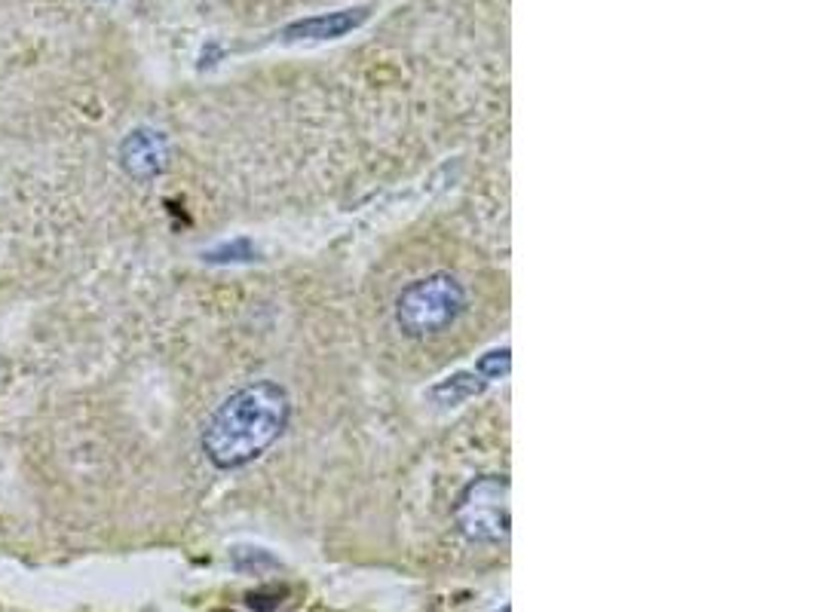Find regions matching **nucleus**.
<instances>
[{
  "label": "nucleus",
  "mask_w": 818,
  "mask_h": 612,
  "mask_svg": "<svg viewBox=\"0 0 818 612\" xmlns=\"http://www.w3.org/2000/svg\"><path fill=\"white\" fill-rule=\"evenodd\" d=\"M292 420L288 392L273 380H255L236 389L203 429V453L221 469H243L270 450Z\"/></svg>",
  "instance_id": "obj_1"
},
{
  "label": "nucleus",
  "mask_w": 818,
  "mask_h": 612,
  "mask_svg": "<svg viewBox=\"0 0 818 612\" xmlns=\"http://www.w3.org/2000/svg\"><path fill=\"white\" fill-rule=\"evenodd\" d=\"M466 310V288L451 273H429L396 300V322L405 337H436L448 331Z\"/></svg>",
  "instance_id": "obj_2"
},
{
  "label": "nucleus",
  "mask_w": 818,
  "mask_h": 612,
  "mask_svg": "<svg viewBox=\"0 0 818 612\" xmlns=\"http://www.w3.org/2000/svg\"><path fill=\"white\" fill-rule=\"evenodd\" d=\"M457 527L466 539L497 545L509 536V481L503 475H485L466 484V490L457 499Z\"/></svg>",
  "instance_id": "obj_3"
},
{
  "label": "nucleus",
  "mask_w": 818,
  "mask_h": 612,
  "mask_svg": "<svg viewBox=\"0 0 818 612\" xmlns=\"http://www.w3.org/2000/svg\"><path fill=\"white\" fill-rule=\"evenodd\" d=\"M120 166L135 181H154L169 166V141L157 129H132L120 144Z\"/></svg>",
  "instance_id": "obj_4"
},
{
  "label": "nucleus",
  "mask_w": 818,
  "mask_h": 612,
  "mask_svg": "<svg viewBox=\"0 0 818 612\" xmlns=\"http://www.w3.org/2000/svg\"><path fill=\"white\" fill-rule=\"evenodd\" d=\"M365 19H368V7L338 10V13L313 16V19H301L295 25H288L282 31V37L288 43H295V40H334V37H344V34L356 31Z\"/></svg>",
  "instance_id": "obj_5"
},
{
  "label": "nucleus",
  "mask_w": 818,
  "mask_h": 612,
  "mask_svg": "<svg viewBox=\"0 0 818 612\" xmlns=\"http://www.w3.org/2000/svg\"><path fill=\"white\" fill-rule=\"evenodd\" d=\"M485 386H488V383L481 380L478 374L463 371V374H454V377L442 380L439 386H432V389H429V398H432V401H439V404H460V401H466V398H475Z\"/></svg>",
  "instance_id": "obj_6"
},
{
  "label": "nucleus",
  "mask_w": 818,
  "mask_h": 612,
  "mask_svg": "<svg viewBox=\"0 0 818 612\" xmlns=\"http://www.w3.org/2000/svg\"><path fill=\"white\" fill-rule=\"evenodd\" d=\"M230 560H233V567L239 573H255V576L264 573V570H276L279 567V560L270 551H264V548H246V545L233 548Z\"/></svg>",
  "instance_id": "obj_7"
},
{
  "label": "nucleus",
  "mask_w": 818,
  "mask_h": 612,
  "mask_svg": "<svg viewBox=\"0 0 818 612\" xmlns=\"http://www.w3.org/2000/svg\"><path fill=\"white\" fill-rule=\"evenodd\" d=\"M203 258L212 261V264H243V261H255L258 258V248L249 239H233V242H224V245L206 251Z\"/></svg>",
  "instance_id": "obj_8"
},
{
  "label": "nucleus",
  "mask_w": 818,
  "mask_h": 612,
  "mask_svg": "<svg viewBox=\"0 0 818 612\" xmlns=\"http://www.w3.org/2000/svg\"><path fill=\"white\" fill-rule=\"evenodd\" d=\"M509 368H512V359H509V346H500V349H491V352H485L481 355V359L475 362V374L485 380V383H491V380H500V377H506L509 374Z\"/></svg>",
  "instance_id": "obj_9"
},
{
  "label": "nucleus",
  "mask_w": 818,
  "mask_h": 612,
  "mask_svg": "<svg viewBox=\"0 0 818 612\" xmlns=\"http://www.w3.org/2000/svg\"><path fill=\"white\" fill-rule=\"evenodd\" d=\"M282 597H285L282 588H261V591H252V594L246 597V603H249L255 612H273V609H279Z\"/></svg>",
  "instance_id": "obj_10"
},
{
  "label": "nucleus",
  "mask_w": 818,
  "mask_h": 612,
  "mask_svg": "<svg viewBox=\"0 0 818 612\" xmlns=\"http://www.w3.org/2000/svg\"><path fill=\"white\" fill-rule=\"evenodd\" d=\"M221 612H230V609H221Z\"/></svg>",
  "instance_id": "obj_11"
}]
</instances>
